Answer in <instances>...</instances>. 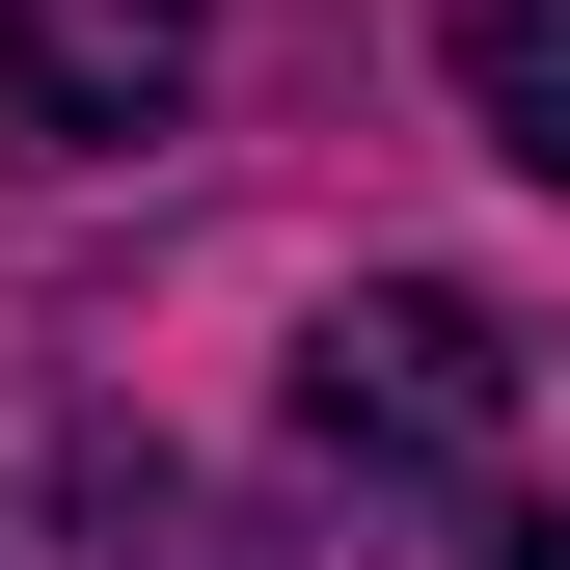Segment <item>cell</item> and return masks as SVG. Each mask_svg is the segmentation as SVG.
Listing matches in <instances>:
<instances>
[{"label": "cell", "instance_id": "6da1fadb", "mask_svg": "<svg viewBox=\"0 0 570 570\" xmlns=\"http://www.w3.org/2000/svg\"><path fill=\"white\" fill-rule=\"evenodd\" d=\"M489 435H517V326H489L462 272H381V299L299 326V462H353V489H462Z\"/></svg>", "mask_w": 570, "mask_h": 570}, {"label": "cell", "instance_id": "7a4b0ae2", "mask_svg": "<svg viewBox=\"0 0 570 570\" xmlns=\"http://www.w3.org/2000/svg\"><path fill=\"white\" fill-rule=\"evenodd\" d=\"M190 0H0V164H136L190 109Z\"/></svg>", "mask_w": 570, "mask_h": 570}, {"label": "cell", "instance_id": "3957f363", "mask_svg": "<svg viewBox=\"0 0 570 570\" xmlns=\"http://www.w3.org/2000/svg\"><path fill=\"white\" fill-rule=\"evenodd\" d=\"M55 517H82V570H272V543H245L164 435H82V462H55Z\"/></svg>", "mask_w": 570, "mask_h": 570}, {"label": "cell", "instance_id": "277c9868", "mask_svg": "<svg viewBox=\"0 0 570 570\" xmlns=\"http://www.w3.org/2000/svg\"><path fill=\"white\" fill-rule=\"evenodd\" d=\"M435 55H462V109H489V164L570 190V0H435Z\"/></svg>", "mask_w": 570, "mask_h": 570}, {"label": "cell", "instance_id": "5b68a950", "mask_svg": "<svg viewBox=\"0 0 570 570\" xmlns=\"http://www.w3.org/2000/svg\"><path fill=\"white\" fill-rule=\"evenodd\" d=\"M462 570H570V517H489V543H462Z\"/></svg>", "mask_w": 570, "mask_h": 570}]
</instances>
